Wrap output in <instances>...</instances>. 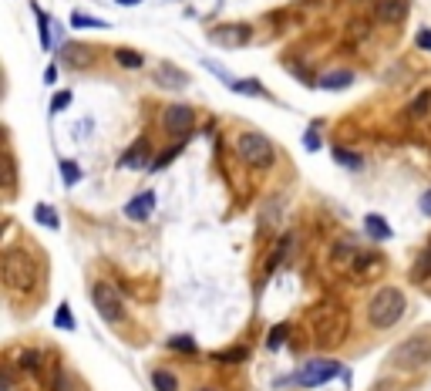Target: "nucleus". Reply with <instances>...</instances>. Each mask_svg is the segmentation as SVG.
<instances>
[{
    "label": "nucleus",
    "instance_id": "26",
    "mask_svg": "<svg viewBox=\"0 0 431 391\" xmlns=\"http://www.w3.org/2000/svg\"><path fill=\"white\" fill-rule=\"evenodd\" d=\"M17 365L24 368V371H31V375H34V371L41 368V351H21V358H17Z\"/></svg>",
    "mask_w": 431,
    "mask_h": 391
},
{
    "label": "nucleus",
    "instance_id": "7",
    "mask_svg": "<svg viewBox=\"0 0 431 391\" xmlns=\"http://www.w3.org/2000/svg\"><path fill=\"white\" fill-rule=\"evenodd\" d=\"M91 300H95V311H98V317L102 321H108V324H118L122 317H125V304H122V294L108 284V280H102V284H95L91 287Z\"/></svg>",
    "mask_w": 431,
    "mask_h": 391
},
{
    "label": "nucleus",
    "instance_id": "1",
    "mask_svg": "<svg viewBox=\"0 0 431 391\" xmlns=\"http://www.w3.org/2000/svg\"><path fill=\"white\" fill-rule=\"evenodd\" d=\"M0 277H4V287L11 290V294H31V290L38 287L41 267L27 250L11 247V250H4V257H0Z\"/></svg>",
    "mask_w": 431,
    "mask_h": 391
},
{
    "label": "nucleus",
    "instance_id": "20",
    "mask_svg": "<svg viewBox=\"0 0 431 391\" xmlns=\"http://www.w3.org/2000/svg\"><path fill=\"white\" fill-rule=\"evenodd\" d=\"M334 162H341L344 169H364V159L357 156V152H347V149H334Z\"/></svg>",
    "mask_w": 431,
    "mask_h": 391
},
{
    "label": "nucleus",
    "instance_id": "15",
    "mask_svg": "<svg viewBox=\"0 0 431 391\" xmlns=\"http://www.w3.org/2000/svg\"><path fill=\"white\" fill-rule=\"evenodd\" d=\"M364 230H368L374 240H381V243H388V240H391V226H388V220L378 216V213H371L368 220H364Z\"/></svg>",
    "mask_w": 431,
    "mask_h": 391
},
{
    "label": "nucleus",
    "instance_id": "25",
    "mask_svg": "<svg viewBox=\"0 0 431 391\" xmlns=\"http://www.w3.org/2000/svg\"><path fill=\"white\" fill-rule=\"evenodd\" d=\"M54 327H61V331H75V317H71V307L61 304L58 314H54Z\"/></svg>",
    "mask_w": 431,
    "mask_h": 391
},
{
    "label": "nucleus",
    "instance_id": "18",
    "mask_svg": "<svg viewBox=\"0 0 431 391\" xmlns=\"http://www.w3.org/2000/svg\"><path fill=\"white\" fill-rule=\"evenodd\" d=\"M34 7V17H38V31H41V48L44 51H51V24H48V14L41 11L38 4H31Z\"/></svg>",
    "mask_w": 431,
    "mask_h": 391
},
{
    "label": "nucleus",
    "instance_id": "33",
    "mask_svg": "<svg viewBox=\"0 0 431 391\" xmlns=\"http://www.w3.org/2000/svg\"><path fill=\"white\" fill-rule=\"evenodd\" d=\"M418 48H421V51H431V31H428V27L418 31Z\"/></svg>",
    "mask_w": 431,
    "mask_h": 391
},
{
    "label": "nucleus",
    "instance_id": "2",
    "mask_svg": "<svg viewBox=\"0 0 431 391\" xmlns=\"http://www.w3.org/2000/svg\"><path fill=\"white\" fill-rule=\"evenodd\" d=\"M408 311V297L405 290L398 287H378L368 300V324L374 331H391Z\"/></svg>",
    "mask_w": 431,
    "mask_h": 391
},
{
    "label": "nucleus",
    "instance_id": "17",
    "mask_svg": "<svg viewBox=\"0 0 431 391\" xmlns=\"http://www.w3.org/2000/svg\"><path fill=\"white\" fill-rule=\"evenodd\" d=\"M34 220H38L41 226H48V230H58V226H61L58 209H51L48 203H38V206H34Z\"/></svg>",
    "mask_w": 431,
    "mask_h": 391
},
{
    "label": "nucleus",
    "instance_id": "19",
    "mask_svg": "<svg viewBox=\"0 0 431 391\" xmlns=\"http://www.w3.org/2000/svg\"><path fill=\"white\" fill-rule=\"evenodd\" d=\"M115 61H118L122 68H128V71H139L145 58H142L139 51H128V48H118V51H115Z\"/></svg>",
    "mask_w": 431,
    "mask_h": 391
},
{
    "label": "nucleus",
    "instance_id": "37",
    "mask_svg": "<svg viewBox=\"0 0 431 391\" xmlns=\"http://www.w3.org/2000/svg\"><path fill=\"white\" fill-rule=\"evenodd\" d=\"M196 391H216V388H209V385H203V388H196Z\"/></svg>",
    "mask_w": 431,
    "mask_h": 391
},
{
    "label": "nucleus",
    "instance_id": "29",
    "mask_svg": "<svg viewBox=\"0 0 431 391\" xmlns=\"http://www.w3.org/2000/svg\"><path fill=\"white\" fill-rule=\"evenodd\" d=\"M428 105H431V92H421L418 98H415V105H411V115H415V118H425Z\"/></svg>",
    "mask_w": 431,
    "mask_h": 391
},
{
    "label": "nucleus",
    "instance_id": "10",
    "mask_svg": "<svg viewBox=\"0 0 431 391\" xmlns=\"http://www.w3.org/2000/svg\"><path fill=\"white\" fill-rule=\"evenodd\" d=\"M155 81H159V88H165V92H182L189 85V75L182 68H176L172 61H162L159 71H155Z\"/></svg>",
    "mask_w": 431,
    "mask_h": 391
},
{
    "label": "nucleus",
    "instance_id": "27",
    "mask_svg": "<svg viewBox=\"0 0 431 391\" xmlns=\"http://www.w3.org/2000/svg\"><path fill=\"white\" fill-rule=\"evenodd\" d=\"M179 152H182V142H179V145H172V149H169V152H165V156H159V159H155L152 166H149V172H162L165 166H169V162H172V159L179 156Z\"/></svg>",
    "mask_w": 431,
    "mask_h": 391
},
{
    "label": "nucleus",
    "instance_id": "34",
    "mask_svg": "<svg viewBox=\"0 0 431 391\" xmlns=\"http://www.w3.org/2000/svg\"><path fill=\"white\" fill-rule=\"evenodd\" d=\"M418 206H421V213H425V216H431V189H428L425 196H421V203H418Z\"/></svg>",
    "mask_w": 431,
    "mask_h": 391
},
{
    "label": "nucleus",
    "instance_id": "3",
    "mask_svg": "<svg viewBox=\"0 0 431 391\" xmlns=\"http://www.w3.org/2000/svg\"><path fill=\"white\" fill-rule=\"evenodd\" d=\"M236 152L253 169H273V162H277V149H273V142H270L263 132H240Z\"/></svg>",
    "mask_w": 431,
    "mask_h": 391
},
{
    "label": "nucleus",
    "instance_id": "32",
    "mask_svg": "<svg viewBox=\"0 0 431 391\" xmlns=\"http://www.w3.org/2000/svg\"><path fill=\"white\" fill-rule=\"evenodd\" d=\"M68 105H71V95H68V92L54 95V98H51V115H54V112H64Z\"/></svg>",
    "mask_w": 431,
    "mask_h": 391
},
{
    "label": "nucleus",
    "instance_id": "24",
    "mask_svg": "<svg viewBox=\"0 0 431 391\" xmlns=\"http://www.w3.org/2000/svg\"><path fill=\"white\" fill-rule=\"evenodd\" d=\"M71 27H78V31H81V27H95V31H102V27H108L105 24V21H98V17H91V14H71Z\"/></svg>",
    "mask_w": 431,
    "mask_h": 391
},
{
    "label": "nucleus",
    "instance_id": "22",
    "mask_svg": "<svg viewBox=\"0 0 431 391\" xmlns=\"http://www.w3.org/2000/svg\"><path fill=\"white\" fill-rule=\"evenodd\" d=\"M61 179H64V186H68V189H71V186H78V179H81L78 162H71V159H61Z\"/></svg>",
    "mask_w": 431,
    "mask_h": 391
},
{
    "label": "nucleus",
    "instance_id": "36",
    "mask_svg": "<svg viewBox=\"0 0 431 391\" xmlns=\"http://www.w3.org/2000/svg\"><path fill=\"white\" fill-rule=\"evenodd\" d=\"M115 4H122V7H135V4H142V0H115Z\"/></svg>",
    "mask_w": 431,
    "mask_h": 391
},
{
    "label": "nucleus",
    "instance_id": "12",
    "mask_svg": "<svg viewBox=\"0 0 431 391\" xmlns=\"http://www.w3.org/2000/svg\"><path fill=\"white\" fill-rule=\"evenodd\" d=\"M155 209V193L152 189H145V193H139L135 199H128L125 203V216L128 220H149Z\"/></svg>",
    "mask_w": 431,
    "mask_h": 391
},
{
    "label": "nucleus",
    "instance_id": "31",
    "mask_svg": "<svg viewBox=\"0 0 431 391\" xmlns=\"http://www.w3.org/2000/svg\"><path fill=\"white\" fill-rule=\"evenodd\" d=\"M283 334H287V327H283V324L273 327V334L267 338V348H270V351H277L280 344H283Z\"/></svg>",
    "mask_w": 431,
    "mask_h": 391
},
{
    "label": "nucleus",
    "instance_id": "9",
    "mask_svg": "<svg viewBox=\"0 0 431 391\" xmlns=\"http://www.w3.org/2000/svg\"><path fill=\"white\" fill-rule=\"evenodd\" d=\"M250 34L253 31L246 24H226V27H216L209 34V41L219 44V48H243V44H250Z\"/></svg>",
    "mask_w": 431,
    "mask_h": 391
},
{
    "label": "nucleus",
    "instance_id": "4",
    "mask_svg": "<svg viewBox=\"0 0 431 391\" xmlns=\"http://www.w3.org/2000/svg\"><path fill=\"white\" fill-rule=\"evenodd\" d=\"M391 358H394V368H405V371H418V368L431 365V334H411V338H405L391 351Z\"/></svg>",
    "mask_w": 431,
    "mask_h": 391
},
{
    "label": "nucleus",
    "instance_id": "5",
    "mask_svg": "<svg viewBox=\"0 0 431 391\" xmlns=\"http://www.w3.org/2000/svg\"><path fill=\"white\" fill-rule=\"evenodd\" d=\"M347 334V314L341 307H324L317 314V344L320 348H337Z\"/></svg>",
    "mask_w": 431,
    "mask_h": 391
},
{
    "label": "nucleus",
    "instance_id": "11",
    "mask_svg": "<svg viewBox=\"0 0 431 391\" xmlns=\"http://www.w3.org/2000/svg\"><path fill=\"white\" fill-rule=\"evenodd\" d=\"M381 24H401L408 17V0H378V7H374Z\"/></svg>",
    "mask_w": 431,
    "mask_h": 391
},
{
    "label": "nucleus",
    "instance_id": "8",
    "mask_svg": "<svg viewBox=\"0 0 431 391\" xmlns=\"http://www.w3.org/2000/svg\"><path fill=\"white\" fill-rule=\"evenodd\" d=\"M162 125L172 139H186L192 132V125H196V112H192L189 105H169L162 112Z\"/></svg>",
    "mask_w": 431,
    "mask_h": 391
},
{
    "label": "nucleus",
    "instance_id": "23",
    "mask_svg": "<svg viewBox=\"0 0 431 391\" xmlns=\"http://www.w3.org/2000/svg\"><path fill=\"white\" fill-rule=\"evenodd\" d=\"M169 348H172V351H186V354L199 351V344H196L189 334H176V338H169Z\"/></svg>",
    "mask_w": 431,
    "mask_h": 391
},
{
    "label": "nucleus",
    "instance_id": "30",
    "mask_svg": "<svg viewBox=\"0 0 431 391\" xmlns=\"http://www.w3.org/2000/svg\"><path fill=\"white\" fill-rule=\"evenodd\" d=\"M304 145H307V152H317V149H320V132H317V125H314V129H307Z\"/></svg>",
    "mask_w": 431,
    "mask_h": 391
},
{
    "label": "nucleus",
    "instance_id": "16",
    "mask_svg": "<svg viewBox=\"0 0 431 391\" xmlns=\"http://www.w3.org/2000/svg\"><path fill=\"white\" fill-rule=\"evenodd\" d=\"M152 388L155 391H179V378L169 368H155L152 371Z\"/></svg>",
    "mask_w": 431,
    "mask_h": 391
},
{
    "label": "nucleus",
    "instance_id": "14",
    "mask_svg": "<svg viewBox=\"0 0 431 391\" xmlns=\"http://www.w3.org/2000/svg\"><path fill=\"white\" fill-rule=\"evenodd\" d=\"M351 85H354V75L351 71H327L320 78V88H327V92H341V88H351Z\"/></svg>",
    "mask_w": 431,
    "mask_h": 391
},
{
    "label": "nucleus",
    "instance_id": "35",
    "mask_svg": "<svg viewBox=\"0 0 431 391\" xmlns=\"http://www.w3.org/2000/svg\"><path fill=\"white\" fill-rule=\"evenodd\" d=\"M54 81H58V68H48V71H44V85H54Z\"/></svg>",
    "mask_w": 431,
    "mask_h": 391
},
{
    "label": "nucleus",
    "instance_id": "13",
    "mask_svg": "<svg viewBox=\"0 0 431 391\" xmlns=\"http://www.w3.org/2000/svg\"><path fill=\"white\" fill-rule=\"evenodd\" d=\"M145 166H149V142L145 139H139L125 156L118 159V169H145Z\"/></svg>",
    "mask_w": 431,
    "mask_h": 391
},
{
    "label": "nucleus",
    "instance_id": "28",
    "mask_svg": "<svg viewBox=\"0 0 431 391\" xmlns=\"http://www.w3.org/2000/svg\"><path fill=\"white\" fill-rule=\"evenodd\" d=\"M216 361H246L250 358V351L246 348H229V351H219V354H213Z\"/></svg>",
    "mask_w": 431,
    "mask_h": 391
},
{
    "label": "nucleus",
    "instance_id": "21",
    "mask_svg": "<svg viewBox=\"0 0 431 391\" xmlns=\"http://www.w3.org/2000/svg\"><path fill=\"white\" fill-rule=\"evenodd\" d=\"M229 88H233V92H236V95H256V98H263V85H260V81H256V78L233 81Z\"/></svg>",
    "mask_w": 431,
    "mask_h": 391
},
{
    "label": "nucleus",
    "instance_id": "6",
    "mask_svg": "<svg viewBox=\"0 0 431 391\" xmlns=\"http://www.w3.org/2000/svg\"><path fill=\"white\" fill-rule=\"evenodd\" d=\"M344 375V368L337 361H330V358H314V361H307L304 368H297V375L293 381L300 385V388H320V385H327L330 378H337Z\"/></svg>",
    "mask_w": 431,
    "mask_h": 391
}]
</instances>
